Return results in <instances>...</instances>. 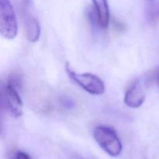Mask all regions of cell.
Returning a JSON list of instances; mask_svg holds the SVG:
<instances>
[{"label":"cell","instance_id":"5","mask_svg":"<svg viewBox=\"0 0 159 159\" xmlns=\"http://www.w3.org/2000/svg\"><path fill=\"white\" fill-rule=\"evenodd\" d=\"M18 33L16 16L9 0H0V34L7 40H13Z\"/></svg>","mask_w":159,"mask_h":159},{"label":"cell","instance_id":"4","mask_svg":"<svg viewBox=\"0 0 159 159\" xmlns=\"http://www.w3.org/2000/svg\"><path fill=\"white\" fill-rule=\"evenodd\" d=\"M19 89L10 81L7 80L1 88L2 107L14 117L23 115V102L19 93Z\"/></svg>","mask_w":159,"mask_h":159},{"label":"cell","instance_id":"9","mask_svg":"<svg viewBox=\"0 0 159 159\" xmlns=\"http://www.w3.org/2000/svg\"><path fill=\"white\" fill-rule=\"evenodd\" d=\"M14 159H31V158L26 152H17L14 155Z\"/></svg>","mask_w":159,"mask_h":159},{"label":"cell","instance_id":"10","mask_svg":"<svg viewBox=\"0 0 159 159\" xmlns=\"http://www.w3.org/2000/svg\"><path fill=\"white\" fill-rule=\"evenodd\" d=\"M152 79L155 82V83L158 85L159 88V68H157L156 69L154 70V71L152 74Z\"/></svg>","mask_w":159,"mask_h":159},{"label":"cell","instance_id":"3","mask_svg":"<svg viewBox=\"0 0 159 159\" xmlns=\"http://www.w3.org/2000/svg\"><path fill=\"white\" fill-rule=\"evenodd\" d=\"M65 68H66L67 74L70 79L87 93L94 96H100L104 93L105 92L104 82L96 75L92 73L79 74L75 72L70 68L68 63L66 64Z\"/></svg>","mask_w":159,"mask_h":159},{"label":"cell","instance_id":"1","mask_svg":"<svg viewBox=\"0 0 159 159\" xmlns=\"http://www.w3.org/2000/svg\"><path fill=\"white\" fill-rule=\"evenodd\" d=\"M93 137L96 143L111 157H117L122 152V143L116 130L111 127L98 126L94 129Z\"/></svg>","mask_w":159,"mask_h":159},{"label":"cell","instance_id":"6","mask_svg":"<svg viewBox=\"0 0 159 159\" xmlns=\"http://www.w3.org/2000/svg\"><path fill=\"white\" fill-rule=\"evenodd\" d=\"M146 98L144 84L141 79L135 81L127 90L124 96V103L130 108L137 109L143 105Z\"/></svg>","mask_w":159,"mask_h":159},{"label":"cell","instance_id":"2","mask_svg":"<svg viewBox=\"0 0 159 159\" xmlns=\"http://www.w3.org/2000/svg\"><path fill=\"white\" fill-rule=\"evenodd\" d=\"M21 12L26 39L30 43H36L40 39L41 28L32 0H22Z\"/></svg>","mask_w":159,"mask_h":159},{"label":"cell","instance_id":"8","mask_svg":"<svg viewBox=\"0 0 159 159\" xmlns=\"http://www.w3.org/2000/svg\"><path fill=\"white\" fill-rule=\"evenodd\" d=\"M148 17L151 20H155L159 19V2L151 6L148 11Z\"/></svg>","mask_w":159,"mask_h":159},{"label":"cell","instance_id":"7","mask_svg":"<svg viewBox=\"0 0 159 159\" xmlns=\"http://www.w3.org/2000/svg\"><path fill=\"white\" fill-rule=\"evenodd\" d=\"M93 16L96 24L101 29H107L110 24V9L107 0H93Z\"/></svg>","mask_w":159,"mask_h":159},{"label":"cell","instance_id":"11","mask_svg":"<svg viewBox=\"0 0 159 159\" xmlns=\"http://www.w3.org/2000/svg\"><path fill=\"white\" fill-rule=\"evenodd\" d=\"M149 1H151V2H152V1H154V0H149Z\"/></svg>","mask_w":159,"mask_h":159}]
</instances>
